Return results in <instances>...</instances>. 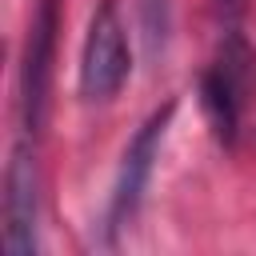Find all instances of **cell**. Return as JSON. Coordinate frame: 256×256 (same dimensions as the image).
Wrapping results in <instances>:
<instances>
[{
    "label": "cell",
    "instance_id": "6da1fadb",
    "mask_svg": "<svg viewBox=\"0 0 256 256\" xmlns=\"http://www.w3.org/2000/svg\"><path fill=\"white\" fill-rule=\"evenodd\" d=\"M252 96H256V48L244 40L240 28H224L220 48L200 76V104L216 140L224 144L236 140L240 116L252 104Z\"/></svg>",
    "mask_w": 256,
    "mask_h": 256
},
{
    "label": "cell",
    "instance_id": "7a4b0ae2",
    "mask_svg": "<svg viewBox=\"0 0 256 256\" xmlns=\"http://www.w3.org/2000/svg\"><path fill=\"white\" fill-rule=\"evenodd\" d=\"M176 116V100L160 104L140 128L136 136L128 140L124 156H120V168H116V180H112V196H108V212H104V232L108 240H116V232L136 216L144 192H148V180H152V168L160 160V148H164V136H168V124Z\"/></svg>",
    "mask_w": 256,
    "mask_h": 256
},
{
    "label": "cell",
    "instance_id": "3957f363",
    "mask_svg": "<svg viewBox=\"0 0 256 256\" xmlns=\"http://www.w3.org/2000/svg\"><path fill=\"white\" fill-rule=\"evenodd\" d=\"M128 72H132V52L124 36V20L116 12V0H100L88 20V36L80 52V96L104 104L124 88Z\"/></svg>",
    "mask_w": 256,
    "mask_h": 256
},
{
    "label": "cell",
    "instance_id": "277c9868",
    "mask_svg": "<svg viewBox=\"0 0 256 256\" xmlns=\"http://www.w3.org/2000/svg\"><path fill=\"white\" fill-rule=\"evenodd\" d=\"M56 32H60V0H36L32 20H28V36H24V60H20V116H24L28 136H36L48 116Z\"/></svg>",
    "mask_w": 256,
    "mask_h": 256
},
{
    "label": "cell",
    "instance_id": "5b68a950",
    "mask_svg": "<svg viewBox=\"0 0 256 256\" xmlns=\"http://www.w3.org/2000/svg\"><path fill=\"white\" fill-rule=\"evenodd\" d=\"M4 248L12 256H32L40 248V172L28 140L12 148L4 172Z\"/></svg>",
    "mask_w": 256,
    "mask_h": 256
},
{
    "label": "cell",
    "instance_id": "8992f818",
    "mask_svg": "<svg viewBox=\"0 0 256 256\" xmlns=\"http://www.w3.org/2000/svg\"><path fill=\"white\" fill-rule=\"evenodd\" d=\"M136 8H140L144 56L160 60L168 52V40H172V0H136Z\"/></svg>",
    "mask_w": 256,
    "mask_h": 256
},
{
    "label": "cell",
    "instance_id": "52a82bcc",
    "mask_svg": "<svg viewBox=\"0 0 256 256\" xmlns=\"http://www.w3.org/2000/svg\"><path fill=\"white\" fill-rule=\"evenodd\" d=\"M212 4H216V16H220L224 28H240V20L248 12V0H212Z\"/></svg>",
    "mask_w": 256,
    "mask_h": 256
}]
</instances>
